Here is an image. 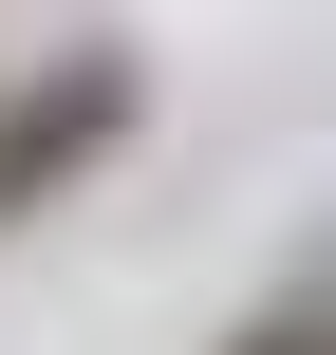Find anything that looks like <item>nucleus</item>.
Returning <instances> with one entry per match:
<instances>
[{
    "label": "nucleus",
    "mask_w": 336,
    "mask_h": 355,
    "mask_svg": "<svg viewBox=\"0 0 336 355\" xmlns=\"http://www.w3.org/2000/svg\"><path fill=\"white\" fill-rule=\"evenodd\" d=\"M243 355H336V281H318V300H281V318H262Z\"/></svg>",
    "instance_id": "f03ea898"
},
{
    "label": "nucleus",
    "mask_w": 336,
    "mask_h": 355,
    "mask_svg": "<svg viewBox=\"0 0 336 355\" xmlns=\"http://www.w3.org/2000/svg\"><path fill=\"white\" fill-rule=\"evenodd\" d=\"M112 131H131V56H56V75L0 112V225H19V206H56Z\"/></svg>",
    "instance_id": "f257e3e1"
}]
</instances>
